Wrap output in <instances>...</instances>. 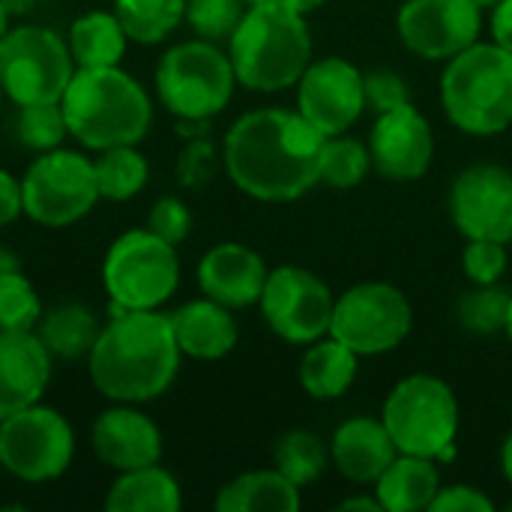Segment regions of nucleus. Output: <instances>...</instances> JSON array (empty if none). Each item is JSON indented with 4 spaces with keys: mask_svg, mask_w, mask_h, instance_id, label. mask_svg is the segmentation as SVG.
<instances>
[{
    "mask_svg": "<svg viewBox=\"0 0 512 512\" xmlns=\"http://www.w3.org/2000/svg\"><path fill=\"white\" fill-rule=\"evenodd\" d=\"M273 459H276V471L282 477H288L297 489L315 483L327 468V450H324L321 438L315 432H306V429L288 432L276 444Z\"/></svg>",
    "mask_w": 512,
    "mask_h": 512,
    "instance_id": "31",
    "label": "nucleus"
},
{
    "mask_svg": "<svg viewBox=\"0 0 512 512\" xmlns=\"http://www.w3.org/2000/svg\"><path fill=\"white\" fill-rule=\"evenodd\" d=\"M366 108L363 72L342 57H321L297 81V111L324 135H345Z\"/></svg>",
    "mask_w": 512,
    "mask_h": 512,
    "instance_id": "14",
    "label": "nucleus"
},
{
    "mask_svg": "<svg viewBox=\"0 0 512 512\" xmlns=\"http://www.w3.org/2000/svg\"><path fill=\"white\" fill-rule=\"evenodd\" d=\"M39 318L42 303L30 279L0 267V330H36Z\"/></svg>",
    "mask_w": 512,
    "mask_h": 512,
    "instance_id": "35",
    "label": "nucleus"
},
{
    "mask_svg": "<svg viewBox=\"0 0 512 512\" xmlns=\"http://www.w3.org/2000/svg\"><path fill=\"white\" fill-rule=\"evenodd\" d=\"M363 84H366V105L375 108L378 114L402 108L411 102V87L399 72L375 69V72L363 75Z\"/></svg>",
    "mask_w": 512,
    "mask_h": 512,
    "instance_id": "39",
    "label": "nucleus"
},
{
    "mask_svg": "<svg viewBox=\"0 0 512 512\" xmlns=\"http://www.w3.org/2000/svg\"><path fill=\"white\" fill-rule=\"evenodd\" d=\"M93 174H96L99 198L129 201L147 186L150 168L147 159L135 150V144H120V147L99 150V156L93 159Z\"/></svg>",
    "mask_w": 512,
    "mask_h": 512,
    "instance_id": "29",
    "label": "nucleus"
},
{
    "mask_svg": "<svg viewBox=\"0 0 512 512\" xmlns=\"http://www.w3.org/2000/svg\"><path fill=\"white\" fill-rule=\"evenodd\" d=\"M324 135L288 108L243 114L225 135V168L258 201H294L321 183Z\"/></svg>",
    "mask_w": 512,
    "mask_h": 512,
    "instance_id": "1",
    "label": "nucleus"
},
{
    "mask_svg": "<svg viewBox=\"0 0 512 512\" xmlns=\"http://www.w3.org/2000/svg\"><path fill=\"white\" fill-rule=\"evenodd\" d=\"M507 243H495V240H471L465 249V273L474 285H495L501 282V276L507 273Z\"/></svg>",
    "mask_w": 512,
    "mask_h": 512,
    "instance_id": "37",
    "label": "nucleus"
},
{
    "mask_svg": "<svg viewBox=\"0 0 512 512\" xmlns=\"http://www.w3.org/2000/svg\"><path fill=\"white\" fill-rule=\"evenodd\" d=\"M0 267H3V252H0Z\"/></svg>",
    "mask_w": 512,
    "mask_h": 512,
    "instance_id": "51",
    "label": "nucleus"
},
{
    "mask_svg": "<svg viewBox=\"0 0 512 512\" xmlns=\"http://www.w3.org/2000/svg\"><path fill=\"white\" fill-rule=\"evenodd\" d=\"M432 512H492L495 504L474 486H450L441 489L432 501Z\"/></svg>",
    "mask_w": 512,
    "mask_h": 512,
    "instance_id": "40",
    "label": "nucleus"
},
{
    "mask_svg": "<svg viewBox=\"0 0 512 512\" xmlns=\"http://www.w3.org/2000/svg\"><path fill=\"white\" fill-rule=\"evenodd\" d=\"M339 510L342 512H351V510H363V512H381L384 507H381V501L378 498H348V501H342L339 504Z\"/></svg>",
    "mask_w": 512,
    "mask_h": 512,
    "instance_id": "43",
    "label": "nucleus"
},
{
    "mask_svg": "<svg viewBox=\"0 0 512 512\" xmlns=\"http://www.w3.org/2000/svg\"><path fill=\"white\" fill-rule=\"evenodd\" d=\"M171 318L156 309H117L87 354L90 381L114 402L141 405L162 396L180 369Z\"/></svg>",
    "mask_w": 512,
    "mask_h": 512,
    "instance_id": "2",
    "label": "nucleus"
},
{
    "mask_svg": "<svg viewBox=\"0 0 512 512\" xmlns=\"http://www.w3.org/2000/svg\"><path fill=\"white\" fill-rule=\"evenodd\" d=\"M450 216L468 240H512V171L471 165L450 189Z\"/></svg>",
    "mask_w": 512,
    "mask_h": 512,
    "instance_id": "16",
    "label": "nucleus"
},
{
    "mask_svg": "<svg viewBox=\"0 0 512 512\" xmlns=\"http://www.w3.org/2000/svg\"><path fill=\"white\" fill-rule=\"evenodd\" d=\"M60 105L69 135L90 150L138 144L153 123L150 96L120 66L75 69Z\"/></svg>",
    "mask_w": 512,
    "mask_h": 512,
    "instance_id": "3",
    "label": "nucleus"
},
{
    "mask_svg": "<svg viewBox=\"0 0 512 512\" xmlns=\"http://www.w3.org/2000/svg\"><path fill=\"white\" fill-rule=\"evenodd\" d=\"M447 117L468 135H498L512 123V54L474 42L447 60L441 78Z\"/></svg>",
    "mask_w": 512,
    "mask_h": 512,
    "instance_id": "5",
    "label": "nucleus"
},
{
    "mask_svg": "<svg viewBox=\"0 0 512 512\" xmlns=\"http://www.w3.org/2000/svg\"><path fill=\"white\" fill-rule=\"evenodd\" d=\"M501 468H504V477L512 483V432L504 441V450H501Z\"/></svg>",
    "mask_w": 512,
    "mask_h": 512,
    "instance_id": "46",
    "label": "nucleus"
},
{
    "mask_svg": "<svg viewBox=\"0 0 512 512\" xmlns=\"http://www.w3.org/2000/svg\"><path fill=\"white\" fill-rule=\"evenodd\" d=\"M15 135L24 147L30 150H54L63 144L69 135L66 114L60 102H33V105H18L15 117Z\"/></svg>",
    "mask_w": 512,
    "mask_h": 512,
    "instance_id": "34",
    "label": "nucleus"
},
{
    "mask_svg": "<svg viewBox=\"0 0 512 512\" xmlns=\"http://www.w3.org/2000/svg\"><path fill=\"white\" fill-rule=\"evenodd\" d=\"M372 165L381 177L396 183L420 180L435 156V135L429 120L408 102L378 114L369 135Z\"/></svg>",
    "mask_w": 512,
    "mask_h": 512,
    "instance_id": "17",
    "label": "nucleus"
},
{
    "mask_svg": "<svg viewBox=\"0 0 512 512\" xmlns=\"http://www.w3.org/2000/svg\"><path fill=\"white\" fill-rule=\"evenodd\" d=\"M147 228L156 237H162L165 243L180 246L189 237V231H192V213H189V207L180 198L165 195V198H159L153 204V210L147 216Z\"/></svg>",
    "mask_w": 512,
    "mask_h": 512,
    "instance_id": "38",
    "label": "nucleus"
},
{
    "mask_svg": "<svg viewBox=\"0 0 512 512\" xmlns=\"http://www.w3.org/2000/svg\"><path fill=\"white\" fill-rule=\"evenodd\" d=\"M75 69L69 42L54 30L18 24L0 39V87L15 105L60 102Z\"/></svg>",
    "mask_w": 512,
    "mask_h": 512,
    "instance_id": "9",
    "label": "nucleus"
},
{
    "mask_svg": "<svg viewBox=\"0 0 512 512\" xmlns=\"http://www.w3.org/2000/svg\"><path fill=\"white\" fill-rule=\"evenodd\" d=\"M9 30V12L3 9V3H0V39H3V33Z\"/></svg>",
    "mask_w": 512,
    "mask_h": 512,
    "instance_id": "47",
    "label": "nucleus"
},
{
    "mask_svg": "<svg viewBox=\"0 0 512 512\" xmlns=\"http://www.w3.org/2000/svg\"><path fill=\"white\" fill-rule=\"evenodd\" d=\"M288 9H294V12H300V15H309V12H315L324 0H282Z\"/></svg>",
    "mask_w": 512,
    "mask_h": 512,
    "instance_id": "45",
    "label": "nucleus"
},
{
    "mask_svg": "<svg viewBox=\"0 0 512 512\" xmlns=\"http://www.w3.org/2000/svg\"><path fill=\"white\" fill-rule=\"evenodd\" d=\"M372 153L363 141L348 135H330L321 147V183L333 189H354L369 174Z\"/></svg>",
    "mask_w": 512,
    "mask_h": 512,
    "instance_id": "33",
    "label": "nucleus"
},
{
    "mask_svg": "<svg viewBox=\"0 0 512 512\" xmlns=\"http://www.w3.org/2000/svg\"><path fill=\"white\" fill-rule=\"evenodd\" d=\"M507 336L512 339V300H510V315H507Z\"/></svg>",
    "mask_w": 512,
    "mask_h": 512,
    "instance_id": "49",
    "label": "nucleus"
},
{
    "mask_svg": "<svg viewBox=\"0 0 512 512\" xmlns=\"http://www.w3.org/2000/svg\"><path fill=\"white\" fill-rule=\"evenodd\" d=\"M330 456L345 480L375 483L390 468V462L399 456V450H396L384 420L354 417L336 429Z\"/></svg>",
    "mask_w": 512,
    "mask_h": 512,
    "instance_id": "21",
    "label": "nucleus"
},
{
    "mask_svg": "<svg viewBox=\"0 0 512 512\" xmlns=\"http://www.w3.org/2000/svg\"><path fill=\"white\" fill-rule=\"evenodd\" d=\"M75 456L69 420L45 405H30L0 420V465L24 483L57 480Z\"/></svg>",
    "mask_w": 512,
    "mask_h": 512,
    "instance_id": "12",
    "label": "nucleus"
},
{
    "mask_svg": "<svg viewBox=\"0 0 512 512\" xmlns=\"http://www.w3.org/2000/svg\"><path fill=\"white\" fill-rule=\"evenodd\" d=\"M264 258L243 243H219L198 264V285L204 297L228 306L246 309L261 300L267 282Z\"/></svg>",
    "mask_w": 512,
    "mask_h": 512,
    "instance_id": "20",
    "label": "nucleus"
},
{
    "mask_svg": "<svg viewBox=\"0 0 512 512\" xmlns=\"http://www.w3.org/2000/svg\"><path fill=\"white\" fill-rule=\"evenodd\" d=\"M24 213L45 228H66L84 219L99 201L93 162L75 150L39 153L21 177Z\"/></svg>",
    "mask_w": 512,
    "mask_h": 512,
    "instance_id": "10",
    "label": "nucleus"
},
{
    "mask_svg": "<svg viewBox=\"0 0 512 512\" xmlns=\"http://www.w3.org/2000/svg\"><path fill=\"white\" fill-rule=\"evenodd\" d=\"M126 30L114 12H87L72 21L69 51L78 69L117 66L126 51Z\"/></svg>",
    "mask_w": 512,
    "mask_h": 512,
    "instance_id": "28",
    "label": "nucleus"
},
{
    "mask_svg": "<svg viewBox=\"0 0 512 512\" xmlns=\"http://www.w3.org/2000/svg\"><path fill=\"white\" fill-rule=\"evenodd\" d=\"M0 3H3V9L12 18V15H27L33 9V3H39V0H0Z\"/></svg>",
    "mask_w": 512,
    "mask_h": 512,
    "instance_id": "44",
    "label": "nucleus"
},
{
    "mask_svg": "<svg viewBox=\"0 0 512 512\" xmlns=\"http://www.w3.org/2000/svg\"><path fill=\"white\" fill-rule=\"evenodd\" d=\"M180 504V486L165 468H159V462L123 471L105 498L108 512H177Z\"/></svg>",
    "mask_w": 512,
    "mask_h": 512,
    "instance_id": "24",
    "label": "nucleus"
},
{
    "mask_svg": "<svg viewBox=\"0 0 512 512\" xmlns=\"http://www.w3.org/2000/svg\"><path fill=\"white\" fill-rule=\"evenodd\" d=\"M228 57L243 87L276 93L300 81L312 63V36L306 15L282 0L255 3L228 39Z\"/></svg>",
    "mask_w": 512,
    "mask_h": 512,
    "instance_id": "4",
    "label": "nucleus"
},
{
    "mask_svg": "<svg viewBox=\"0 0 512 512\" xmlns=\"http://www.w3.org/2000/svg\"><path fill=\"white\" fill-rule=\"evenodd\" d=\"M219 512H297L300 510V489L282 477L279 471H252L216 495Z\"/></svg>",
    "mask_w": 512,
    "mask_h": 512,
    "instance_id": "25",
    "label": "nucleus"
},
{
    "mask_svg": "<svg viewBox=\"0 0 512 512\" xmlns=\"http://www.w3.org/2000/svg\"><path fill=\"white\" fill-rule=\"evenodd\" d=\"M246 15V0H186V21L198 39L222 42L231 39Z\"/></svg>",
    "mask_w": 512,
    "mask_h": 512,
    "instance_id": "36",
    "label": "nucleus"
},
{
    "mask_svg": "<svg viewBox=\"0 0 512 512\" xmlns=\"http://www.w3.org/2000/svg\"><path fill=\"white\" fill-rule=\"evenodd\" d=\"M414 327L408 297L384 282H366L345 291L333 306L330 336L357 357H378L399 348Z\"/></svg>",
    "mask_w": 512,
    "mask_h": 512,
    "instance_id": "11",
    "label": "nucleus"
},
{
    "mask_svg": "<svg viewBox=\"0 0 512 512\" xmlns=\"http://www.w3.org/2000/svg\"><path fill=\"white\" fill-rule=\"evenodd\" d=\"M375 498L387 512L429 510L441 492V471L435 459L399 453L390 468L375 480Z\"/></svg>",
    "mask_w": 512,
    "mask_h": 512,
    "instance_id": "23",
    "label": "nucleus"
},
{
    "mask_svg": "<svg viewBox=\"0 0 512 512\" xmlns=\"http://www.w3.org/2000/svg\"><path fill=\"white\" fill-rule=\"evenodd\" d=\"M234 84L231 57L207 39L174 45L156 66V93L180 120L216 117L231 102Z\"/></svg>",
    "mask_w": 512,
    "mask_h": 512,
    "instance_id": "7",
    "label": "nucleus"
},
{
    "mask_svg": "<svg viewBox=\"0 0 512 512\" xmlns=\"http://www.w3.org/2000/svg\"><path fill=\"white\" fill-rule=\"evenodd\" d=\"M258 303L270 330L294 345H312L327 336L336 306L330 288L315 273L288 264L267 273Z\"/></svg>",
    "mask_w": 512,
    "mask_h": 512,
    "instance_id": "13",
    "label": "nucleus"
},
{
    "mask_svg": "<svg viewBox=\"0 0 512 512\" xmlns=\"http://www.w3.org/2000/svg\"><path fill=\"white\" fill-rule=\"evenodd\" d=\"M357 378V354L333 339L321 336L312 342V348L303 354L300 363V384L312 399H339Z\"/></svg>",
    "mask_w": 512,
    "mask_h": 512,
    "instance_id": "27",
    "label": "nucleus"
},
{
    "mask_svg": "<svg viewBox=\"0 0 512 512\" xmlns=\"http://www.w3.org/2000/svg\"><path fill=\"white\" fill-rule=\"evenodd\" d=\"M168 318H171L180 351L195 360H219L231 354L240 336L237 321L231 318V309L210 297L192 300Z\"/></svg>",
    "mask_w": 512,
    "mask_h": 512,
    "instance_id": "22",
    "label": "nucleus"
},
{
    "mask_svg": "<svg viewBox=\"0 0 512 512\" xmlns=\"http://www.w3.org/2000/svg\"><path fill=\"white\" fill-rule=\"evenodd\" d=\"M114 15L132 42L153 45L186 18V0H114Z\"/></svg>",
    "mask_w": 512,
    "mask_h": 512,
    "instance_id": "30",
    "label": "nucleus"
},
{
    "mask_svg": "<svg viewBox=\"0 0 512 512\" xmlns=\"http://www.w3.org/2000/svg\"><path fill=\"white\" fill-rule=\"evenodd\" d=\"M24 213V198H21V180H15L9 171L0 168V228L12 225Z\"/></svg>",
    "mask_w": 512,
    "mask_h": 512,
    "instance_id": "41",
    "label": "nucleus"
},
{
    "mask_svg": "<svg viewBox=\"0 0 512 512\" xmlns=\"http://www.w3.org/2000/svg\"><path fill=\"white\" fill-rule=\"evenodd\" d=\"M492 36L495 45L512 54V0H501L498 6H492Z\"/></svg>",
    "mask_w": 512,
    "mask_h": 512,
    "instance_id": "42",
    "label": "nucleus"
},
{
    "mask_svg": "<svg viewBox=\"0 0 512 512\" xmlns=\"http://www.w3.org/2000/svg\"><path fill=\"white\" fill-rule=\"evenodd\" d=\"M474 3H477L480 9H492V6H498L501 0H474Z\"/></svg>",
    "mask_w": 512,
    "mask_h": 512,
    "instance_id": "48",
    "label": "nucleus"
},
{
    "mask_svg": "<svg viewBox=\"0 0 512 512\" xmlns=\"http://www.w3.org/2000/svg\"><path fill=\"white\" fill-rule=\"evenodd\" d=\"M510 291L495 285H477L474 291H465L456 300V318L468 333L477 336H495L507 330V315H510Z\"/></svg>",
    "mask_w": 512,
    "mask_h": 512,
    "instance_id": "32",
    "label": "nucleus"
},
{
    "mask_svg": "<svg viewBox=\"0 0 512 512\" xmlns=\"http://www.w3.org/2000/svg\"><path fill=\"white\" fill-rule=\"evenodd\" d=\"M507 510H510V512H512V501H510V504H507Z\"/></svg>",
    "mask_w": 512,
    "mask_h": 512,
    "instance_id": "53",
    "label": "nucleus"
},
{
    "mask_svg": "<svg viewBox=\"0 0 512 512\" xmlns=\"http://www.w3.org/2000/svg\"><path fill=\"white\" fill-rule=\"evenodd\" d=\"M42 345L48 348L51 357H60V360H78L84 354L93 351L99 333H102V324L99 318L81 306V303H60L54 309H48L36 330H33Z\"/></svg>",
    "mask_w": 512,
    "mask_h": 512,
    "instance_id": "26",
    "label": "nucleus"
},
{
    "mask_svg": "<svg viewBox=\"0 0 512 512\" xmlns=\"http://www.w3.org/2000/svg\"><path fill=\"white\" fill-rule=\"evenodd\" d=\"M51 381V354L33 330H0V420L36 405Z\"/></svg>",
    "mask_w": 512,
    "mask_h": 512,
    "instance_id": "19",
    "label": "nucleus"
},
{
    "mask_svg": "<svg viewBox=\"0 0 512 512\" xmlns=\"http://www.w3.org/2000/svg\"><path fill=\"white\" fill-rule=\"evenodd\" d=\"M381 420L399 453L450 462L456 456L459 402L435 375H411L393 387Z\"/></svg>",
    "mask_w": 512,
    "mask_h": 512,
    "instance_id": "6",
    "label": "nucleus"
},
{
    "mask_svg": "<svg viewBox=\"0 0 512 512\" xmlns=\"http://www.w3.org/2000/svg\"><path fill=\"white\" fill-rule=\"evenodd\" d=\"M0 102H3V87H0Z\"/></svg>",
    "mask_w": 512,
    "mask_h": 512,
    "instance_id": "52",
    "label": "nucleus"
},
{
    "mask_svg": "<svg viewBox=\"0 0 512 512\" xmlns=\"http://www.w3.org/2000/svg\"><path fill=\"white\" fill-rule=\"evenodd\" d=\"M255 3H267V0H246V6H255Z\"/></svg>",
    "mask_w": 512,
    "mask_h": 512,
    "instance_id": "50",
    "label": "nucleus"
},
{
    "mask_svg": "<svg viewBox=\"0 0 512 512\" xmlns=\"http://www.w3.org/2000/svg\"><path fill=\"white\" fill-rule=\"evenodd\" d=\"M102 282L111 303L129 309H159L180 285L177 249L150 228L120 234L102 261Z\"/></svg>",
    "mask_w": 512,
    "mask_h": 512,
    "instance_id": "8",
    "label": "nucleus"
},
{
    "mask_svg": "<svg viewBox=\"0 0 512 512\" xmlns=\"http://www.w3.org/2000/svg\"><path fill=\"white\" fill-rule=\"evenodd\" d=\"M90 441L99 462H105L117 474L147 468L162 459V435L156 423L126 402L96 417Z\"/></svg>",
    "mask_w": 512,
    "mask_h": 512,
    "instance_id": "18",
    "label": "nucleus"
},
{
    "mask_svg": "<svg viewBox=\"0 0 512 512\" xmlns=\"http://www.w3.org/2000/svg\"><path fill=\"white\" fill-rule=\"evenodd\" d=\"M483 30V9L474 0H405L399 36L423 60H450L471 48Z\"/></svg>",
    "mask_w": 512,
    "mask_h": 512,
    "instance_id": "15",
    "label": "nucleus"
}]
</instances>
